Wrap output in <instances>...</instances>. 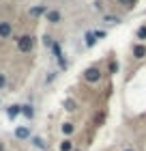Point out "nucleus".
<instances>
[{
    "label": "nucleus",
    "instance_id": "obj_1",
    "mask_svg": "<svg viewBox=\"0 0 146 151\" xmlns=\"http://www.w3.org/2000/svg\"><path fill=\"white\" fill-rule=\"evenodd\" d=\"M32 45H34V41H32V37H19L17 39V47H19V52H30L32 50Z\"/></svg>",
    "mask_w": 146,
    "mask_h": 151
},
{
    "label": "nucleus",
    "instance_id": "obj_2",
    "mask_svg": "<svg viewBox=\"0 0 146 151\" xmlns=\"http://www.w3.org/2000/svg\"><path fill=\"white\" fill-rule=\"evenodd\" d=\"M84 78L88 80V82H97L101 78V71L97 69V67H90V69H86V73H84Z\"/></svg>",
    "mask_w": 146,
    "mask_h": 151
},
{
    "label": "nucleus",
    "instance_id": "obj_3",
    "mask_svg": "<svg viewBox=\"0 0 146 151\" xmlns=\"http://www.w3.org/2000/svg\"><path fill=\"white\" fill-rule=\"evenodd\" d=\"M13 32V26H11V22H0V37H9Z\"/></svg>",
    "mask_w": 146,
    "mask_h": 151
},
{
    "label": "nucleus",
    "instance_id": "obj_4",
    "mask_svg": "<svg viewBox=\"0 0 146 151\" xmlns=\"http://www.w3.org/2000/svg\"><path fill=\"white\" fill-rule=\"evenodd\" d=\"M45 17H47V22L58 24L60 22V11H45Z\"/></svg>",
    "mask_w": 146,
    "mask_h": 151
},
{
    "label": "nucleus",
    "instance_id": "obj_5",
    "mask_svg": "<svg viewBox=\"0 0 146 151\" xmlns=\"http://www.w3.org/2000/svg\"><path fill=\"white\" fill-rule=\"evenodd\" d=\"M15 136H17V138H30V129L28 127H17Z\"/></svg>",
    "mask_w": 146,
    "mask_h": 151
},
{
    "label": "nucleus",
    "instance_id": "obj_6",
    "mask_svg": "<svg viewBox=\"0 0 146 151\" xmlns=\"http://www.w3.org/2000/svg\"><path fill=\"white\" fill-rule=\"evenodd\" d=\"M19 112H22V106H9V108H6V114H9L11 119H15Z\"/></svg>",
    "mask_w": 146,
    "mask_h": 151
},
{
    "label": "nucleus",
    "instance_id": "obj_7",
    "mask_svg": "<svg viewBox=\"0 0 146 151\" xmlns=\"http://www.w3.org/2000/svg\"><path fill=\"white\" fill-rule=\"evenodd\" d=\"M133 56H135V58L146 56V47H144V45H135V47H133Z\"/></svg>",
    "mask_w": 146,
    "mask_h": 151
},
{
    "label": "nucleus",
    "instance_id": "obj_8",
    "mask_svg": "<svg viewBox=\"0 0 146 151\" xmlns=\"http://www.w3.org/2000/svg\"><path fill=\"white\" fill-rule=\"evenodd\" d=\"M45 11H47L45 6H32V9H30V15H32V17H39V15H43Z\"/></svg>",
    "mask_w": 146,
    "mask_h": 151
},
{
    "label": "nucleus",
    "instance_id": "obj_9",
    "mask_svg": "<svg viewBox=\"0 0 146 151\" xmlns=\"http://www.w3.org/2000/svg\"><path fill=\"white\" fill-rule=\"evenodd\" d=\"M22 114H26L28 119H32V116H34V110H32V106H22Z\"/></svg>",
    "mask_w": 146,
    "mask_h": 151
},
{
    "label": "nucleus",
    "instance_id": "obj_10",
    "mask_svg": "<svg viewBox=\"0 0 146 151\" xmlns=\"http://www.w3.org/2000/svg\"><path fill=\"white\" fill-rule=\"evenodd\" d=\"M95 41H97L95 32H86V45H88V47H90V45H95Z\"/></svg>",
    "mask_w": 146,
    "mask_h": 151
},
{
    "label": "nucleus",
    "instance_id": "obj_11",
    "mask_svg": "<svg viewBox=\"0 0 146 151\" xmlns=\"http://www.w3.org/2000/svg\"><path fill=\"white\" fill-rule=\"evenodd\" d=\"M71 140H62V145H60V151H71Z\"/></svg>",
    "mask_w": 146,
    "mask_h": 151
},
{
    "label": "nucleus",
    "instance_id": "obj_12",
    "mask_svg": "<svg viewBox=\"0 0 146 151\" xmlns=\"http://www.w3.org/2000/svg\"><path fill=\"white\" fill-rule=\"evenodd\" d=\"M32 142H34V147H39V149H45V142L41 140V138H37V136L32 138Z\"/></svg>",
    "mask_w": 146,
    "mask_h": 151
},
{
    "label": "nucleus",
    "instance_id": "obj_13",
    "mask_svg": "<svg viewBox=\"0 0 146 151\" xmlns=\"http://www.w3.org/2000/svg\"><path fill=\"white\" fill-rule=\"evenodd\" d=\"M137 39H146V26L137 28Z\"/></svg>",
    "mask_w": 146,
    "mask_h": 151
},
{
    "label": "nucleus",
    "instance_id": "obj_14",
    "mask_svg": "<svg viewBox=\"0 0 146 151\" xmlns=\"http://www.w3.org/2000/svg\"><path fill=\"white\" fill-rule=\"evenodd\" d=\"M62 132H65V134H71V132H73V125H71V123H65V125H62Z\"/></svg>",
    "mask_w": 146,
    "mask_h": 151
},
{
    "label": "nucleus",
    "instance_id": "obj_15",
    "mask_svg": "<svg viewBox=\"0 0 146 151\" xmlns=\"http://www.w3.org/2000/svg\"><path fill=\"white\" fill-rule=\"evenodd\" d=\"M65 106H67V110H75V101H73V99H67Z\"/></svg>",
    "mask_w": 146,
    "mask_h": 151
},
{
    "label": "nucleus",
    "instance_id": "obj_16",
    "mask_svg": "<svg viewBox=\"0 0 146 151\" xmlns=\"http://www.w3.org/2000/svg\"><path fill=\"white\" fill-rule=\"evenodd\" d=\"M43 43H45L47 47H52V43H54V41H52V37H47V35H45V37H43Z\"/></svg>",
    "mask_w": 146,
    "mask_h": 151
},
{
    "label": "nucleus",
    "instance_id": "obj_17",
    "mask_svg": "<svg viewBox=\"0 0 146 151\" xmlns=\"http://www.w3.org/2000/svg\"><path fill=\"white\" fill-rule=\"evenodd\" d=\"M118 2H122V4H127V6H131V4L135 2V0H118Z\"/></svg>",
    "mask_w": 146,
    "mask_h": 151
},
{
    "label": "nucleus",
    "instance_id": "obj_18",
    "mask_svg": "<svg viewBox=\"0 0 146 151\" xmlns=\"http://www.w3.org/2000/svg\"><path fill=\"white\" fill-rule=\"evenodd\" d=\"M4 82H6V78H4V73H0V88L4 86Z\"/></svg>",
    "mask_w": 146,
    "mask_h": 151
},
{
    "label": "nucleus",
    "instance_id": "obj_19",
    "mask_svg": "<svg viewBox=\"0 0 146 151\" xmlns=\"http://www.w3.org/2000/svg\"><path fill=\"white\" fill-rule=\"evenodd\" d=\"M105 22H110V24H116V22H118V17H105Z\"/></svg>",
    "mask_w": 146,
    "mask_h": 151
},
{
    "label": "nucleus",
    "instance_id": "obj_20",
    "mask_svg": "<svg viewBox=\"0 0 146 151\" xmlns=\"http://www.w3.org/2000/svg\"><path fill=\"white\" fill-rule=\"evenodd\" d=\"M0 151H4V147H2V142H0Z\"/></svg>",
    "mask_w": 146,
    "mask_h": 151
},
{
    "label": "nucleus",
    "instance_id": "obj_21",
    "mask_svg": "<svg viewBox=\"0 0 146 151\" xmlns=\"http://www.w3.org/2000/svg\"><path fill=\"white\" fill-rule=\"evenodd\" d=\"M125 151H133V149H125Z\"/></svg>",
    "mask_w": 146,
    "mask_h": 151
}]
</instances>
